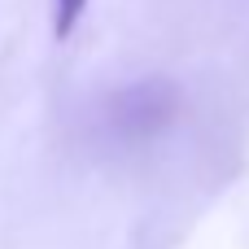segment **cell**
Returning <instances> with one entry per match:
<instances>
[{"mask_svg":"<svg viewBox=\"0 0 249 249\" xmlns=\"http://www.w3.org/2000/svg\"><path fill=\"white\" fill-rule=\"evenodd\" d=\"M83 13H88V0H53V35L70 39L74 26L83 22Z\"/></svg>","mask_w":249,"mask_h":249,"instance_id":"7a4b0ae2","label":"cell"},{"mask_svg":"<svg viewBox=\"0 0 249 249\" xmlns=\"http://www.w3.org/2000/svg\"><path fill=\"white\" fill-rule=\"evenodd\" d=\"M175 118V92L166 83H136L127 88L118 101H114V123L131 136V140H144L153 136L158 127H166Z\"/></svg>","mask_w":249,"mask_h":249,"instance_id":"6da1fadb","label":"cell"}]
</instances>
